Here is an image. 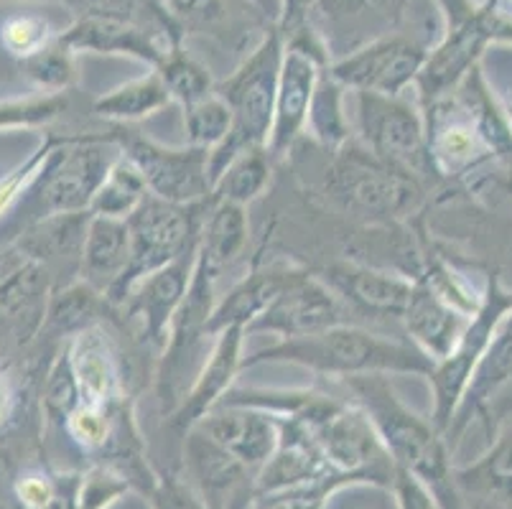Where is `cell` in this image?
Wrapping results in <instances>:
<instances>
[{
	"label": "cell",
	"instance_id": "obj_1",
	"mask_svg": "<svg viewBox=\"0 0 512 509\" xmlns=\"http://www.w3.org/2000/svg\"><path fill=\"white\" fill-rule=\"evenodd\" d=\"M258 364H296L332 380L362 375H418L426 377L434 362L408 339H390L357 324H339L301 339H278L271 347L245 354L242 372Z\"/></svg>",
	"mask_w": 512,
	"mask_h": 509
},
{
	"label": "cell",
	"instance_id": "obj_2",
	"mask_svg": "<svg viewBox=\"0 0 512 509\" xmlns=\"http://www.w3.org/2000/svg\"><path fill=\"white\" fill-rule=\"evenodd\" d=\"M342 382L347 387V398L360 405L372 420L395 469L411 471L418 482L426 484L441 509H464L454 484L451 448L431 418H421L416 410L408 408L388 375H362Z\"/></svg>",
	"mask_w": 512,
	"mask_h": 509
},
{
	"label": "cell",
	"instance_id": "obj_3",
	"mask_svg": "<svg viewBox=\"0 0 512 509\" xmlns=\"http://www.w3.org/2000/svg\"><path fill=\"white\" fill-rule=\"evenodd\" d=\"M321 196L349 222L393 227L421 214L428 202V181L383 161L352 138L329 156L321 171Z\"/></svg>",
	"mask_w": 512,
	"mask_h": 509
},
{
	"label": "cell",
	"instance_id": "obj_4",
	"mask_svg": "<svg viewBox=\"0 0 512 509\" xmlns=\"http://www.w3.org/2000/svg\"><path fill=\"white\" fill-rule=\"evenodd\" d=\"M118 156L120 148L107 133L62 135L0 232H11L8 237L16 240L26 227L41 219L90 212L92 199Z\"/></svg>",
	"mask_w": 512,
	"mask_h": 509
},
{
	"label": "cell",
	"instance_id": "obj_5",
	"mask_svg": "<svg viewBox=\"0 0 512 509\" xmlns=\"http://www.w3.org/2000/svg\"><path fill=\"white\" fill-rule=\"evenodd\" d=\"M283 54H286V39L281 26H271L253 49L245 51L240 64L214 87V92L230 107L232 130L225 143L209 153L212 189L232 158L250 148H265L268 143Z\"/></svg>",
	"mask_w": 512,
	"mask_h": 509
},
{
	"label": "cell",
	"instance_id": "obj_6",
	"mask_svg": "<svg viewBox=\"0 0 512 509\" xmlns=\"http://www.w3.org/2000/svg\"><path fill=\"white\" fill-rule=\"evenodd\" d=\"M209 204L212 199L202 204H174L148 194L146 202L125 219L130 230V263L123 278L105 296L107 301L120 308L146 275L197 250Z\"/></svg>",
	"mask_w": 512,
	"mask_h": 509
},
{
	"label": "cell",
	"instance_id": "obj_7",
	"mask_svg": "<svg viewBox=\"0 0 512 509\" xmlns=\"http://www.w3.org/2000/svg\"><path fill=\"white\" fill-rule=\"evenodd\" d=\"M512 311V291L502 283L500 270H492L484 278V298L477 314L467 324L464 334L459 336L456 347L446 354L441 362L434 364V370L428 375L431 392H434V408H431V423L436 431L446 438L451 420L462 405L474 375L484 354L490 349L497 329Z\"/></svg>",
	"mask_w": 512,
	"mask_h": 509
},
{
	"label": "cell",
	"instance_id": "obj_8",
	"mask_svg": "<svg viewBox=\"0 0 512 509\" xmlns=\"http://www.w3.org/2000/svg\"><path fill=\"white\" fill-rule=\"evenodd\" d=\"M214 286H217V275L197 255L192 286L166 336V344L161 349L164 354L158 359L156 398L164 415L174 413L176 405L184 400L186 390L192 387L194 377L199 375L212 349H207V339H214L209 334V319L217 303Z\"/></svg>",
	"mask_w": 512,
	"mask_h": 509
},
{
	"label": "cell",
	"instance_id": "obj_9",
	"mask_svg": "<svg viewBox=\"0 0 512 509\" xmlns=\"http://www.w3.org/2000/svg\"><path fill=\"white\" fill-rule=\"evenodd\" d=\"M355 97V138L383 161L406 168L423 181H436L428 153L426 115L418 100L408 95L352 92Z\"/></svg>",
	"mask_w": 512,
	"mask_h": 509
},
{
	"label": "cell",
	"instance_id": "obj_10",
	"mask_svg": "<svg viewBox=\"0 0 512 509\" xmlns=\"http://www.w3.org/2000/svg\"><path fill=\"white\" fill-rule=\"evenodd\" d=\"M128 161L146 179L148 191L164 202L202 204L212 199V174H209V151L194 146H164L146 138L130 125H113L107 130Z\"/></svg>",
	"mask_w": 512,
	"mask_h": 509
},
{
	"label": "cell",
	"instance_id": "obj_11",
	"mask_svg": "<svg viewBox=\"0 0 512 509\" xmlns=\"http://www.w3.org/2000/svg\"><path fill=\"white\" fill-rule=\"evenodd\" d=\"M434 41L395 28L390 34L360 46L327 67L337 82L349 92H375V95H408L416 92L426 56Z\"/></svg>",
	"mask_w": 512,
	"mask_h": 509
},
{
	"label": "cell",
	"instance_id": "obj_12",
	"mask_svg": "<svg viewBox=\"0 0 512 509\" xmlns=\"http://www.w3.org/2000/svg\"><path fill=\"white\" fill-rule=\"evenodd\" d=\"M428 128V153L434 166L436 181L446 184H464L472 189L492 166H502L495 151L484 140L467 110L459 105L454 95L423 107Z\"/></svg>",
	"mask_w": 512,
	"mask_h": 509
},
{
	"label": "cell",
	"instance_id": "obj_13",
	"mask_svg": "<svg viewBox=\"0 0 512 509\" xmlns=\"http://www.w3.org/2000/svg\"><path fill=\"white\" fill-rule=\"evenodd\" d=\"M311 433L337 474L352 476L360 487H380L390 492L395 464L360 405L347 398Z\"/></svg>",
	"mask_w": 512,
	"mask_h": 509
},
{
	"label": "cell",
	"instance_id": "obj_14",
	"mask_svg": "<svg viewBox=\"0 0 512 509\" xmlns=\"http://www.w3.org/2000/svg\"><path fill=\"white\" fill-rule=\"evenodd\" d=\"M413 0H304L306 18L337 62L360 46L390 34L408 16Z\"/></svg>",
	"mask_w": 512,
	"mask_h": 509
},
{
	"label": "cell",
	"instance_id": "obj_15",
	"mask_svg": "<svg viewBox=\"0 0 512 509\" xmlns=\"http://www.w3.org/2000/svg\"><path fill=\"white\" fill-rule=\"evenodd\" d=\"M337 293L311 270L299 268L276 301L250 324L248 334H271L278 339H301L339 324H352Z\"/></svg>",
	"mask_w": 512,
	"mask_h": 509
},
{
	"label": "cell",
	"instance_id": "obj_16",
	"mask_svg": "<svg viewBox=\"0 0 512 509\" xmlns=\"http://www.w3.org/2000/svg\"><path fill=\"white\" fill-rule=\"evenodd\" d=\"M319 275L347 306L349 314L365 319H403L411 301L413 283L408 275L390 268H377L365 260H334Z\"/></svg>",
	"mask_w": 512,
	"mask_h": 509
},
{
	"label": "cell",
	"instance_id": "obj_17",
	"mask_svg": "<svg viewBox=\"0 0 512 509\" xmlns=\"http://www.w3.org/2000/svg\"><path fill=\"white\" fill-rule=\"evenodd\" d=\"M194 265H197V250L186 252L174 263L146 275L130 291L128 301L120 306L151 347L164 349L171 324H174L189 286H192Z\"/></svg>",
	"mask_w": 512,
	"mask_h": 509
},
{
	"label": "cell",
	"instance_id": "obj_18",
	"mask_svg": "<svg viewBox=\"0 0 512 509\" xmlns=\"http://www.w3.org/2000/svg\"><path fill=\"white\" fill-rule=\"evenodd\" d=\"M245 339H248V331L242 326H232L214 336L212 349H209L199 375L194 377L192 387L186 390L184 400L176 405L174 413L166 415L171 431L184 438L192 428H197L204 415L212 413L225 400L227 392L235 387L237 375L242 372Z\"/></svg>",
	"mask_w": 512,
	"mask_h": 509
},
{
	"label": "cell",
	"instance_id": "obj_19",
	"mask_svg": "<svg viewBox=\"0 0 512 509\" xmlns=\"http://www.w3.org/2000/svg\"><path fill=\"white\" fill-rule=\"evenodd\" d=\"M59 39L74 54L128 56L148 69H156L164 51L174 46L158 28L118 16H74V21L59 31Z\"/></svg>",
	"mask_w": 512,
	"mask_h": 509
},
{
	"label": "cell",
	"instance_id": "obj_20",
	"mask_svg": "<svg viewBox=\"0 0 512 509\" xmlns=\"http://www.w3.org/2000/svg\"><path fill=\"white\" fill-rule=\"evenodd\" d=\"M324 64H319L314 56L304 54L299 49H288L283 54L281 77H278L276 105H273V125L268 135V153L273 161H283L293 146L299 143L301 135H306V120H309V107L314 100L316 82H319Z\"/></svg>",
	"mask_w": 512,
	"mask_h": 509
},
{
	"label": "cell",
	"instance_id": "obj_21",
	"mask_svg": "<svg viewBox=\"0 0 512 509\" xmlns=\"http://www.w3.org/2000/svg\"><path fill=\"white\" fill-rule=\"evenodd\" d=\"M278 420V446L273 456L255 474V494L286 492L309 487L327 476L337 474L321 454L314 433L293 418Z\"/></svg>",
	"mask_w": 512,
	"mask_h": 509
},
{
	"label": "cell",
	"instance_id": "obj_22",
	"mask_svg": "<svg viewBox=\"0 0 512 509\" xmlns=\"http://www.w3.org/2000/svg\"><path fill=\"white\" fill-rule=\"evenodd\" d=\"M64 347H67L69 362L77 375L82 405L115 408L128 400L123 359L107 334L105 324H97L72 336L69 342H64Z\"/></svg>",
	"mask_w": 512,
	"mask_h": 509
},
{
	"label": "cell",
	"instance_id": "obj_23",
	"mask_svg": "<svg viewBox=\"0 0 512 509\" xmlns=\"http://www.w3.org/2000/svg\"><path fill=\"white\" fill-rule=\"evenodd\" d=\"M197 428L255 474L273 456L278 446V433H281L276 415L230 403L217 405L212 413L199 420Z\"/></svg>",
	"mask_w": 512,
	"mask_h": 509
},
{
	"label": "cell",
	"instance_id": "obj_24",
	"mask_svg": "<svg viewBox=\"0 0 512 509\" xmlns=\"http://www.w3.org/2000/svg\"><path fill=\"white\" fill-rule=\"evenodd\" d=\"M454 484L467 509H512V418L479 459L454 466Z\"/></svg>",
	"mask_w": 512,
	"mask_h": 509
},
{
	"label": "cell",
	"instance_id": "obj_25",
	"mask_svg": "<svg viewBox=\"0 0 512 509\" xmlns=\"http://www.w3.org/2000/svg\"><path fill=\"white\" fill-rule=\"evenodd\" d=\"M184 466L186 484L204 499L209 509H225L250 474L248 466L199 428H192L184 436Z\"/></svg>",
	"mask_w": 512,
	"mask_h": 509
},
{
	"label": "cell",
	"instance_id": "obj_26",
	"mask_svg": "<svg viewBox=\"0 0 512 509\" xmlns=\"http://www.w3.org/2000/svg\"><path fill=\"white\" fill-rule=\"evenodd\" d=\"M90 219V212L57 214V217L41 219V222L26 227L8 245H16L23 255L44 265L54 278V286H57V275L64 268L74 280H79V263H82Z\"/></svg>",
	"mask_w": 512,
	"mask_h": 509
},
{
	"label": "cell",
	"instance_id": "obj_27",
	"mask_svg": "<svg viewBox=\"0 0 512 509\" xmlns=\"http://www.w3.org/2000/svg\"><path fill=\"white\" fill-rule=\"evenodd\" d=\"M293 265H253L248 275H242L235 286L217 298L209 319V334L217 336L232 326H242L248 331L250 324L263 314L265 308L271 306L278 298V293L291 283L296 275Z\"/></svg>",
	"mask_w": 512,
	"mask_h": 509
},
{
	"label": "cell",
	"instance_id": "obj_28",
	"mask_svg": "<svg viewBox=\"0 0 512 509\" xmlns=\"http://www.w3.org/2000/svg\"><path fill=\"white\" fill-rule=\"evenodd\" d=\"M400 321L408 334V342L436 364L456 347L459 336L464 334L472 319L459 314L444 298H439L431 288L423 286L421 280H416L406 314Z\"/></svg>",
	"mask_w": 512,
	"mask_h": 509
},
{
	"label": "cell",
	"instance_id": "obj_29",
	"mask_svg": "<svg viewBox=\"0 0 512 509\" xmlns=\"http://www.w3.org/2000/svg\"><path fill=\"white\" fill-rule=\"evenodd\" d=\"M512 380V311L505 316V321L497 329L495 339H492L490 349L484 354L482 364H479L477 375H474L472 385H469L467 395H464L462 405L456 410L454 420H451L449 431H446V443L454 451L472 426V420H482L484 408L497 395L500 387H505Z\"/></svg>",
	"mask_w": 512,
	"mask_h": 509
},
{
	"label": "cell",
	"instance_id": "obj_30",
	"mask_svg": "<svg viewBox=\"0 0 512 509\" xmlns=\"http://www.w3.org/2000/svg\"><path fill=\"white\" fill-rule=\"evenodd\" d=\"M130 263V230L125 219H107L92 214L85 250L79 263V280L100 293L115 288Z\"/></svg>",
	"mask_w": 512,
	"mask_h": 509
},
{
	"label": "cell",
	"instance_id": "obj_31",
	"mask_svg": "<svg viewBox=\"0 0 512 509\" xmlns=\"http://www.w3.org/2000/svg\"><path fill=\"white\" fill-rule=\"evenodd\" d=\"M107 311H115V306L107 301L105 293L87 286L85 280H74L69 286L54 288L46 303L41 334L69 342L72 336L102 324Z\"/></svg>",
	"mask_w": 512,
	"mask_h": 509
},
{
	"label": "cell",
	"instance_id": "obj_32",
	"mask_svg": "<svg viewBox=\"0 0 512 509\" xmlns=\"http://www.w3.org/2000/svg\"><path fill=\"white\" fill-rule=\"evenodd\" d=\"M248 240V209L230 202H214L212 199L207 214H204L197 247V255L207 263V268L220 278L222 270L230 268L245 252Z\"/></svg>",
	"mask_w": 512,
	"mask_h": 509
},
{
	"label": "cell",
	"instance_id": "obj_33",
	"mask_svg": "<svg viewBox=\"0 0 512 509\" xmlns=\"http://www.w3.org/2000/svg\"><path fill=\"white\" fill-rule=\"evenodd\" d=\"M174 105L164 79L156 69H148L141 77L118 84L115 90L105 92L92 102V112L97 118L113 125H136L141 120L153 118L166 107Z\"/></svg>",
	"mask_w": 512,
	"mask_h": 509
},
{
	"label": "cell",
	"instance_id": "obj_34",
	"mask_svg": "<svg viewBox=\"0 0 512 509\" xmlns=\"http://www.w3.org/2000/svg\"><path fill=\"white\" fill-rule=\"evenodd\" d=\"M347 87L324 69L316 82L314 100L306 120V135L324 151H337L355 138V128L347 115Z\"/></svg>",
	"mask_w": 512,
	"mask_h": 509
},
{
	"label": "cell",
	"instance_id": "obj_35",
	"mask_svg": "<svg viewBox=\"0 0 512 509\" xmlns=\"http://www.w3.org/2000/svg\"><path fill=\"white\" fill-rule=\"evenodd\" d=\"M273 166H276V161L268 153V148L242 151L240 156L232 158V163L222 171L220 179L214 181L212 199L248 209L271 186Z\"/></svg>",
	"mask_w": 512,
	"mask_h": 509
},
{
	"label": "cell",
	"instance_id": "obj_36",
	"mask_svg": "<svg viewBox=\"0 0 512 509\" xmlns=\"http://www.w3.org/2000/svg\"><path fill=\"white\" fill-rule=\"evenodd\" d=\"M148 194L151 191H148L146 179L136 168V163L128 161L120 153L113 161V166H110V171H107L105 179H102L95 199H92L90 214L107 219H128L130 214L146 202Z\"/></svg>",
	"mask_w": 512,
	"mask_h": 509
},
{
	"label": "cell",
	"instance_id": "obj_37",
	"mask_svg": "<svg viewBox=\"0 0 512 509\" xmlns=\"http://www.w3.org/2000/svg\"><path fill=\"white\" fill-rule=\"evenodd\" d=\"M156 72L164 79L171 100L179 102L181 107H189L194 102L204 100L217 87L207 64L199 62L197 56L186 49L184 44L169 46L164 56H161V62L156 64Z\"/></svg>",
	"mask_w": 512,
	"mask_h": 509
},
{
	"label": "cell",
	"instance_id": "obj_38",
	"mask_svg": "<svg viewBox=\"0 0 512 509\" xmlns=\"http://www.w3.org/2000/svg\"><path fill=\"white\" fill-rule=\"evenodd\" d=\"M416 280H421L423 286L431 288L436 296L444 298L449 306H454L459 314L469 316V319L482 306L484 288H474V283L462 270L431 247H423V268Z\"/></svg>",
	"mask_w": 512,
	"mask_h": 509
},
{
	"label": "cell",
	"instance_id": "obj_39",
	"mask_svg": "<svg viewBox=\"0 0 512 509\" xmlns=\"http://www.w3.org/2000/svg\"><path fill=\"white\" fill-rule=\"evenodd\" d=\"M69 112L67 92H31L0 100V133L41 130L62 120Z\"/></svg>",
	"mask_w": 512,
	"mask_h": 509
},
{
	"label": "cell",
	"instance_id": "obj_40",
	"mask_svg": "<svg viewBox=\"0 0 512 509\" xmlns=\"http://www.w3.org/2000/svg\"><path fill=\"white\" fill-rule=\"evenodd\" d=\"M18 67L36 92H69L79 77L77 54L59 36L29 59L18 62Z\"/></svg>",
	"mask_w": 512,
	"mask_h": 509
},
{
	"label": "cell",
	"instance_id": "obj_41",
	"mask_svg": "<svg viewBox=\"0 0 512 509\" xmlns=\"http://www.w3.org/2000/svg\"><path fill=\"white\" fill-rule=\"evenodd\" d=\"M232 130V112L217 92L204 100L184 107V133L186 146L202 148L212 153L220 148Z\"/></svg>",
	"mask_w": 512,
	"mask_h": 509
},
{
	"label": "cell",
	"instance_id": "obj_42",
	"mask_svg": "<svg viewBox=\"0 0 512 509\" xmlns=\"http://www.w3.org/2000/svg\"><path fill=\"white\" fill-rule=\"evenodd\" d=\"M41 403H44V413L51 423L64 426L69 415L82 405V392H79L77 375L69 362L67 347L54 357L49 372L44 377V392H41Z\"/></svg>",
	"mask_w": 512,
	"mask_h": 509
},
{
	"label": "cell",
	"instance_id": "obj_43",
	"mask_svg": "<svg viewBox=\"0 0 512 509\" xmlns=\"http://www.w3.org/2000/svg\"><path fill=\"white\" fill-rule=\"evenodd\" d=\"M57 36V28L51 26L49 18L41 13H11L0 23V44L16 62L29 59L31 54L49 46Z\"/></svg>",
	"mask_w": 512,
	"mask_h": 509
},
{
	"label": "cell",
	"instance_id": "obj_44",
	"mask_svg": "<svg viewBox=\"0 0 512 509\" xmlns=\"http://www.w3.org/2000/svg\"><path fill=\"white\" fill-rule=\"evenodd\" d=\"M347 487H360L357 479L347 474H332L309 487L286 489L273 494H253L250 509H327L329 499Z\"/></svg>",
	"mask_w": 512,
	"mask_h": 509
},
{
	"label": "cell",
	"instance_id": "obj_45",
	"mask_svg": "<svg viewBox=\"0 0 512 509\" xmlns=\"http://www.w3.org/2000/svg\"><path fill=\"white\" fill-rule=\"evenodd\" d=\"M59 140H62V135L46 133L29 156L23 158L16 168H11L6 176H0V219L8 217L16 209V204L21 202V196L26 194V189L34 184V179L39 176L41 168H44L46 158L59 146Z\"/></svg>",
	"mask_w": 512,
	"mask_h": 509
},
{
	"label": "cell",
	"instance_id": "obj_46",
	"mask_svg": "<svg viewBox=\"0 0 512 509\" xmlns=\"http://www.w3.org/2000/svg\"><path fill=\"white\" fill-rule=\"evenodd\" d=\"M151 509H209L204 499L194 492L186 479L179 476H158L148 492Z\"/></svg>",
	"mask_w": 512,
	"mask_h": 509
},
{
	"label": "cell",
	"instance_id": "obj_47",
	"mask_svg": "<svg viewBox=\"0 0 512 509\" xmlns=\"http://www.w3.org/2000/svg\"><path fill=\"white\" fill-rule=\"evenodd\" d=\"M398 509H441L431 489L423 482H418L411 471L395 469L393 487H390Z\"/></svg>",
	"mask_w": 512,
	"mask_h": 509
},
{
	"label": "cell",
	"instance_id": "obj_48",
	"mask_svg": "<svg viewBox=\"0 0 512 509\" xmlns=\"http://www.w3.org/2000/svg\"><path fill=\"white\" fill-rule=\"evenodd\" d=\"M16 499L23 509H51L57 507L59 489L49 476L29 474L16 482Z\"/></svg>",
	"mask_w": 512,
	"mask_h": 509
},
{
	"label": "cell",
	"instance_id": "obj_49",
	"mask_svg": "<svg viewBox=\"0 0 512 509\" xmlns=\"http://www.w3.org/2000/svg\"><path fill=\"white\" fill-rule=\"evenodd\" d=\"M510 418H512V380L507 382L505 387H500L495 398H492L490 403H487V408H484L482 426L484 431H487V436L490 438L495 436L497 428Z\"/></svg>",
	"mask_w": 512,
	"mask_h": 509
},
{
	"label": "cell",
	"instance_id": "obj_50",
	"mask_svg": "<svg viewBox=\"0 0 512 509\" xmlns=\"http://www.w3.org/2000/svg\"><path fill=\"white\" fill-rule=\"evenodd\" d=\"M482 184H492V189L500 191V196L505 199L507 207H510L512 212V166H502L500 174H497V171H490V174L484 176L477 186ZM477 186H474V189H477Z\"/></svg>",
	"mask_w": 512,
	"mask_h": 509
},
{
	"label": "cell",
	"instance_id": "obj_51",
	"mask_svg": "<svg viewBox=\"0 0 512 509\" xmlns=\"http://www.w3.org/2000/svg\"><path fill=\"white\" fill-rule=\"evenodd\" d=\"M13 405H16V390H13L11 377L0 370V428L6 426L13 415Z\"/></svg>",
	"mask_w": 512,
	"mask_h": 509
},
{
	"label": "cell",
	"instance_id": "obj_52",
	"mask_svg": "<svg viewBox=\"0 0 512 509\" xmlns=\"http://www.w3.org/2000/svg\"><path fill=\"white\" fill-rule=\"evenodd\" d=\"M253 6L260 16H265L271 23H281L286 16V0H245Z\"/></svg>",
	"mask_w": 512,
	"mask_h": 509
},
{
	"label": "cell",
	"instance_id": "obj_53",
	"mask_svg": "<svg viewBox=\"0 0 512 509\" xmlns=\"http://www.w3.org/2000/svg\"><path fill=\"white\" fill-rule=\"evenodd\" d=\"M23 260V252L16 245H3L0 247V280L6 278L13 268Z\"/></svg>",
	"mask_w": 512,
	"mask_h": 509
},
{
	"label": "cell",
	"instance_id": "obj_54",
	"mask_svg": "<svg viewBox=\"0 0 512 509\" xmlns=\"http://www.w3.org/2000/svg\"><path fill=\"white\" fill-rule=\"evenodd\" d=\"M301 8H304V0H286V16H283L281 23H286V21H291V18L301 16V13H304ZM281 23H278V26H281Z\"/></svg>",
	"mask_w": 512,
	"mask_h": 509
},
{
	"label": "cell",
	"instance_id": "obj_55",
	"mask_svg": "<svg viewBox=\"0 0 512 509\" xmlns=\"http://www.w3.org/2000/svg\"><path fill=\"white\" fill-rule=\"evenodd\" d=\"M502 102H505V115H507V123H510V130H512V97H502Z\"/></svg>",
	"mask_w": 512,
	"mask_h": 509
},
{
	"label": "cell",
	"instance_id": "obj_56",
	"mask_svg": "<svg viewBox=\"0 0 512 509\" xmlns=\"http://www.w3.org/2000/svg\"><path fill=\"white\" fill-rule=\"evenodd\" d=\"M141 3H146V6H151V8H156V11H164V8L158 6V0H141ZM166 13V11H164ZM166 16H169V13H166Z\"/></svg>",
	"mask_w": 512,
	"mask_h": 509
},
{
	"label": "cell",
	"instance_id": "obj_57",
	"mask_svg": "<svg viewBox=\"0 0 512 509\" xmlns=\"http://www.w3.org/2000/svg\"><path fill=\"white\" fill-rule=\"evenodd\" d=\"M36 3H57V6H67L69 8V0H36Z\"/></svg>",
	"mask_w": 512,
	"mask_h": 509
},
{
	"label": "cell",
	"instance_id": "obj_58",
	"mask_svg": "<svg viewBox=\"0 0 512 509\" xmlns=\"http://www.w3.org/2000/svg\"><path fill=\"white\" fill-rule=\"evenodd\" d=\"M464 509H467V507H464Z\"/></svg>",
	"mask_w": 512,
	"mask_h": 509
}]
</instances>
